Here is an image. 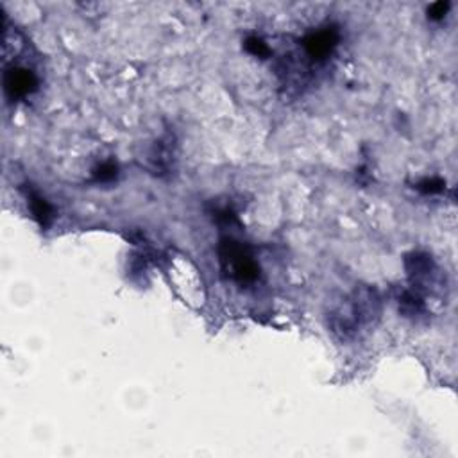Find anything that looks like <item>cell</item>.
Wrapping results in <instances>:
<instances>
[{"label":"cell","mask_w":458,"mask_h":458,"mask_svg":"<svg viewBox=\"0 0 458 458\" xmlns=\"http://www.w3.org/2000/svg\"><path fill=\"white\" fill-rule=\"evenodd\" d=\"M381 297L372 287H357L329 310L328 325L340 340H355L380 320Z\"/></svg>","instance_id":"1"},{"label":"cell","mask_w":458,"mask_h":458,"mask_svg":"<svg viewBox=\"0 0 458 458\" xmlns=\"http://www.w3.org/2000/svg\"><path fill=\"white\" fill-rule=\"evenodd\" d=\"M218 253H220V262L227 276H231L240 283H251L258 278V265L242 244L226 238L220 242Z\"/></svg>","instance_id":"2"},{"label":"cell","mask_w":458,"mask_h":458,"mask_svg":"<svg viewBox=\"0 0 458 458\" xmlns=\"http://www.w3.org/2000/svg\"><path fill=\"white\" fill-rule=\"evenodd\" d=\"M4 88L5 93L13 101L14 99L27 97L29 93H33L38 88V77L33 70L14 65L5 70Z\"/></svg>","instance_id":"3"},{"label":"cell","mask_w":458,"mask_h":458,"mask_svg":"<svg viewBox=\"0 0 458 458\" xmlns=\"http://www.w3.org/2000/svg\"><path fill=\"white\" fill-rule=\"evenodd\" d=\"M338 42V33L333 27L320 29L317 33H311L310 36L305 38L303 49H305L306 56L314 61H322L333 52Z\"/></svg>","instance_id":"4"},{"label":"cell","mask_w":458,"mask_h":458,"mask_svg":"<svg viewBox=\"0 0 458 458\" xmlns=\"http://www.w3.org/2000/svg\"><path fill=\"white\" fill-rule=\"evenodd\" d=\"M149 162L153 165L154 170H160V174L165 170H168L172 163V140L170 136H165L163 140H160L154 149L151 151V156H149Z\"/></svg>","instance_id":"5"},{"label":"cell","mask_w":458,"mask_h":458,"mask_svg":"<svg viewBox=\"0 0 458 458\" xmlns=\"http://www.w3.org/2000/svg\"><path fill=\"white\" fill-rule=\"evenodd\" d=\"M29 199V206H31V212H33V217L36 218L38 224L42 227H49L52 220V208L51 204L47 203L43 197L36 194V192H31L27 195Z\"/></svg>","instance_id":"6"},{"label":"cell","mask_w":458,"mask_h":458,"mask_svg":"<svg viewBox=\"0 0 458 458\" xmlns=\"http://www.w3.org/2000/svg\"><path fill=\"white\" fill-rule=\"evenodd\" d=\"M246 49L247 52H251L253 56H258V58H264V56H268V47L267 43H264V40H259V38L256 36H251L246 40Z\"/></svg>","instance_id":"7"},{"label":"cell","mask_w":458,"mask_h":458,"mask_svg":"<svg viewBox=\"0 0 458 458\" xmlns=\"http://www.w3.org/2000/svg\"><path fill=\"white\" fill-rule=\"evenodd\" d=\"M417 190L424 192V194H437V192L444 190V181L440 179H426L417 185Z\"/></svg>","instance_id":"8"},{"label":"cell","mask_w":458,"mask_h":458,"mask_svg":"<svg viewBox=\"0 0 458 458\" xmlns=\"http://www.w3.org/2000/svg\"><path fill=\"white\" fill-rule=\"evenodd\" d=\"M449 8H451L449 2H437V4H431L430 8H428V16H430L431 20H442L446 16V13H448Z\"/></svg>","instance_id":"9"},{"label":"cell","mask_w":458,"mask_h":458,"mask_svg":"<svg viewBox=\"0 0 458 458\" xmlns=\"http://www.w3.org/2000/svg\"><path fill=\"white\" fill-rule=\"evenodd\" d=\"M116 176V167L113 163H104L101 168L95 170V179L97 181H112Z\"/></svg>","instance_id":"10"}]
</instances>
